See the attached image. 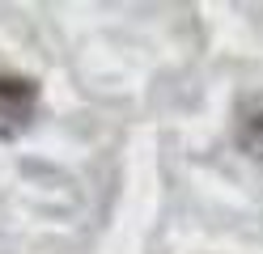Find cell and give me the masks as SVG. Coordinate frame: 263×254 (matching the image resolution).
<instances>
[{
	"instance_id": "1",
	"label": "cell",
	"mask_w": 263,
	"mask_h": 254,
	"mask_svg": "<svg viewBox=\"0 0 263 254\" xmlns=\"http://www.w3.org/2000/svg\"><path fill=\"white\" fill-rule=\"evenodd\" d=\"M34 110H39V81L0 68V140H17L34 123Z\"/></svg>"
}]
</instances>
